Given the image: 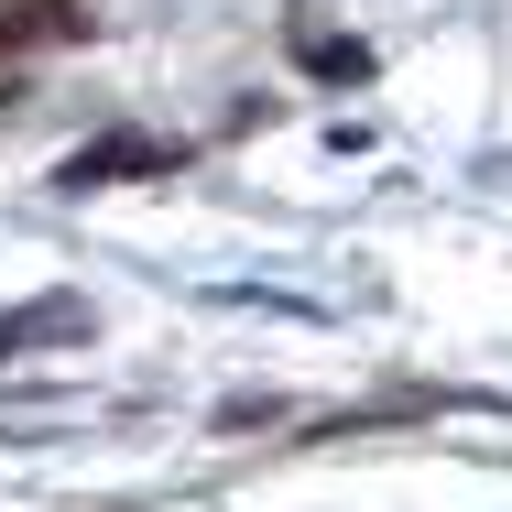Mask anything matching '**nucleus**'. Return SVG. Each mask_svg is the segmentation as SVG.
I'll return each instance as SVG.
<instances>
[{
    "label": "nucleus",
    "instance_id": "1",
    "mask_svg": "<svg viewBox=\"0 0 512 512\" xmlns=\"http://www.w3.org/2000/svg\"><path fill=\"white\" fill-rule=\"evenodd\" d=\"M186 153L175 142H153V131H109V142H88V153H66L55 164V186L66 197H88V186H120V175H175Z\"/></svg>",
    "mask_w": 512,
    "mask_h": 512
},
{
    "label": "nucleus",
    "instance_id": "2",
    "mask_svg": "<svg viewBox=\"0 0 512 512\" xmlns=\"http://www.w3.org/2000/svg\"><path fill=\"white\" fill-rule=\"evenodd\" d=\"M77 338H88V295H44V306L0 316V360H22V349H77Z\"/></svg>",
    "mask_w": 512,
    "mask_h": 512
},
{
    "label": "nucleus",
    "instance_id": "3",
    "mask_svg": "<svg viewBox=\"0 0 512 512\" xmlns=\"http://www.w3.org/2000/svg\"><path fill=\"white\" fill-rule=\"evenodd\" d=\"M88 33V0H0V55H33V44H77Z\"/></svg>",
    "mask_w": 512,
    "mask_h": 512
},
{
    "label": "nucleus",
    "instance_id": "4",
    "mask_svg": "<svg viewBox=\"0 0 512 512\" xmlns=\"http://www.w3.org/2000/svg\"><path fill=\"white\" fill-rule=\"evenodd\" d=\"M295 55H306V77H327V88H360L371 77V44H349V33H306Z\"/></svg>",
    "mask_w": 512,
    "mask_h": 512
}]
</instances>
